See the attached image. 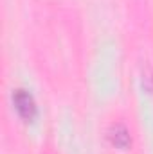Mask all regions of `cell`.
Listing matches in <instances>:
<instances>
[{
    "label": "cell",
    "mask_w": 153,
    "mask_h": 154,
    "mask_svg": "<svg viewBox=\"0 0 153 154\" xmlns=\"http://www.w3.org/2000/svg\"><path fill=\"white\" fill-rule=\"evenodd\" d=\"M15 106H16L18 113H20L22 116L31 118V116L34 115V102H33L31 95L25 93V91H22V90L15 95Z\"/></svg>",
    "instance_id": "1"
}]
</instances>
